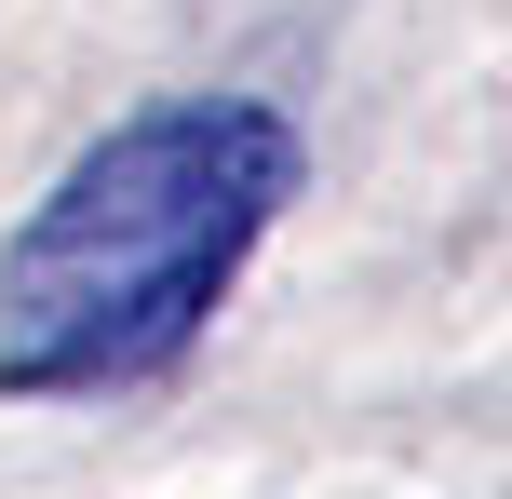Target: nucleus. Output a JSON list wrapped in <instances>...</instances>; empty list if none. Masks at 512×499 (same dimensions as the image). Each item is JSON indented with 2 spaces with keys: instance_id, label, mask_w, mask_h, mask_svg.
<instances>
[{
  "instance_id": "nucleus-1",
  "label": "nucleus",
  "mask_w": 512,
  "mask_h": 499,
  "mask_svg": "<svg viewBox=\"0 0 512 499\" xmlns=\"http://www.w3.org/2000/svg\"><path fill=\"white\" fill-rule=\"evenodd\" d=\"M310 135L270 95H149L27 203L0 243V392L81 405L189 365L216 297L297 203Z\"/></svg>"
}]
</instances>
